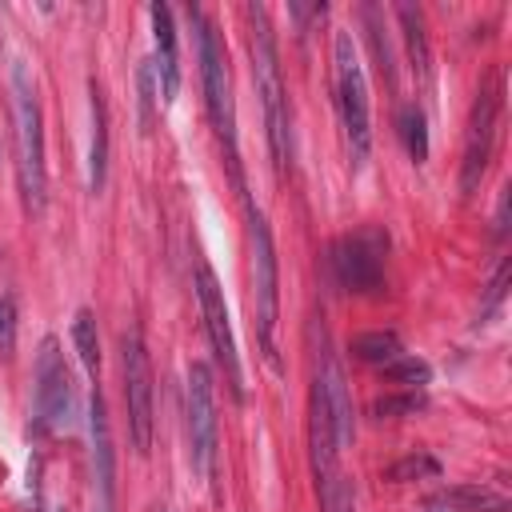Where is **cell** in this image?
Returning <instances> with one entry per match:
<instances>
[{"label":"cell","mask_w":512,"mask_h":512,"mask_svg":"<svg viewBox=\"0 0 512 512\" xmlns=\"http://www.w3.org/2000/svg\"><path fill=\"white\" fill-rule=\"evenodd\" d=\"M12 120H16V180L24 208L32 216L44 212L48 200V172H44V124H40V100L32 88L28 68L12 64Z\"/></svg>","instance_id":"cell-1"},{"label":"cell","mask_w":512,"mask_h":512,"mask_svg":"<svg viewBox=\"0 0 512 512\" xmlns=\"http://www.w3.org/2000/svg\"><path fill=\"white\" fill-rule=\"evenodd\" d=\"M248 20H252V76H256V92L264 104V128H268L272 160L284 172L288 156H292V140H288V96H284V80H280L276 36H272L268 12L260 4H248Z\"/></svg>","instance_id":"cell-2"},{"label":"cell","mask_w":512,"mask_h":512,"mask_svg":"<svg viewBox=\"0 0 512 512\" xmlns=\"http://www.w3.org/2000/svg\"><path fill=\"white\" fill-rule=\"evenodd\" d=\"M332 64H336V104H340L348 160H352V168H364L368 164V152H372V108H368L364 64H360L356 44H352L348 32H336Z\"/></svg>","instance_id":"cell-3"},{"label":"cell","mask_w":512,"mask_h":512,"mask_svg":"<svg viewBox=\"0 0 512 512\" xmlns=\"http://www.w3.org/2000/svg\"><path fill=\"white\" fill-rule=\"evenodd\" d=\"M188 16L196 24V56H200V84H204L208 120H212L216 136L224 140V148H228L232 176L240 180V168H236V112H232V84H228V52H224V44L216 36V24L200 8H188Z\"/></svg>","instance_id":"cell-4"},{"label":"cell","mask_w":512,"mask_h":512,"mask_svg":"<svg viewBox=\"0 0 512 512\" xmlns=\"http://www.w3.org/2000/svg\"><path fill=\"white\" fill-rule=\"evenodd\" d=\"M500 108H504V76H500V68H492L480 80L472 112H468L464 160H460V192L464 196H472L488 176V164H492V152H496V136H500Z\"/></svg>","instance_id":"cell-5"},{"label":"cell","mask_w":512,"mask_h":512,"mask_svg":"<svg viewBox=\"0 0 512 512\" xmlns=\"http://www.w3.org/2000/svg\"><path fill=\"white\" fill-rule=\"evenodd\" d=\"M248 244H252V304H256V328H260V348L264 360L280 372L276 360V320H280V268H276V248L268 220L248 208Z\"/></svg>","instance_id":"cell-6"},{"label":"cell","mask_w":512,"mask_h":512,"mask_svg":"<svg viewBox=\"0 0 512 512\" xmlns=\"http://www.w3.org/2000/svg\"><path fill=\"white\" fill-rule=\"evenodd\" d=\"M120 368H124V400H128V428L140 456L152 448V364L140 328L120 332Z\"/></svg>","instance_id":"cell-7"},{"label":"cell","mask_w":512,"mask_h":512,"mask_svg":"<svg viewBox=\"0 0 512 512\" xmlns=\"http://www.w3.org/2000/svg\"><path fill=\"white\" fill-rule=\"evenodd\" d=\"M184 420H188V460H192V472L200 480H208L212 464H216V392H212L208 364H192L188 368Z\"/></svg>","instance_id":"cell-8"},{"label":"cell","mask_w":512,"mask_h":512,"mask_svg":"<svg viewBox=\"0 0 512 512\" xmlns=\"http://www.w3.org/2000/svg\"><path fill=\"white\" fill-rule=\"evenodd\" d=\"M384 252L388 236L380 228H356L332 244V272L348 292H376L384 284Z\"/></svg>","instance_id":"cell-9"},{"label":"cell","mask_w":512,"mask_h":512,"mask_svg":"<svg viewBox=\"0 0 512 512\" xmlns=\"http://www.w3.org/2000/svg\"><path fill=\"white\" fill-rule=\"evenodd\" d=\"M196 300H200V316H204L212 352L228 376L232 400H244V372H240V356H236V340H232V324H228V304H224V292L208 264H196Z\"/></svg>","instance_id":"cell-10"},{"label":"cell","mask_w":512,"mask_h":512,"mask_svg":"<svg viewBox=\"0 0 512 512\" xmlns=\"http://www.w3.org/2000/svg\"><path fill=\"white\" fill-rule=\"evenodd\" d=\"M32 404H36V428H60L72 412V380H68V364H64V352H60L56 336L40 340Z\"/></svg>","instance_id":"cell-11"},{"label":"cell","mask_w":512,"mask_h":512,"mask_svg":"<svg viewBox=\"0 0 512 512\" xmlns=\"http://www.w3.org/2000/svg\"><path fill=\"white\" fill-rule=\"evenodd\" d=\"M312 384L320 388L324 404H328V416H332V436H336V448L344 452L352 444V396H348V380H344V368L340 360L324 348L320 360H316V376Z\"/></svg>","instance_id":"cell-12"},{"label":"cell","mask_w":512,"mask_h":512,"mask_svg":"<svg viewBox=\"0 0 512 512\" xmlns=\"http://www.w3.org/2000/svg\"><path fill=\"white\" fill-rule=\"evenodd\" d=\"M152 44H156V84H160V100L172 104L180 92V52H176V24H172V8L168 4H152Z\"/></svg>","instance_id":"cell-13"},{"label":"cell","mask_w":512,"mask_h":512,"mask_svg":"<svg viewBox=\"0 0 512 512\" xmlns=\"http://www.w3.org/2000/svg\"><path fill=\"white\" fill-rule=\"evenodd\" d=\"M92 448H96V480H100V500L104 512H112V436H108V408L100 388H92Z\"/></svg>","instance_id":"cell-14"},{"label":"cell","mask_w":512,"mask_h":512,"mask_svg":"<svg viewBox=\"0 0 512 512\" xmlns=\"http://www.w3.org/2000/svg\"><path fill=\"white\" fill-rule=\"evenodd\" d=\"M396 20L404 28V44H408V60L412 72L420 76V84L432 80V48H428V32H424V12L416 4H396Z\"/></svg>","instance_id":"cell-15"},{"label":"cell","mask_w":512,"mask_h":512,"mask_svg":"<svg viewBox=\"0 0 512 512\" xmlns=\"http://www.w3.org/2000/svg\"><path fill=\"white\" fill-rule=\"evenodd\" d=\"M104 168H108V104L100 84L92 80V152H88V188H104Z\"/></svg>","instance_id":"cell-16"},{"label":"cell","mask_w":512,"mask_h":512,"mask_svg":"<svg viewBox=\"0 0 512 512\" xmlns=\"http://www.w3.org/2000/svg\"><path fill=\"white\" fill-rule=\"evenodd\" d=\"M348 352H352L356 360H364V364H376V368H384V364H392L396 356H404V348H400V336H396V332H384V328L352 336Z\"/></svg>","instance_id":"cell-17"},{"label":"cell","mask_w":512,"mask_h":512,"mask_svg":"<svg viewBox=\"0 0 512 512\" xmlns=\"http://www.w3.org/2000/svg\"><path fill=\"white\" fill-rule=\"evenodd\" d=\"M440 500H444V508H460V512H508V500L492 488H480V484L448 488Z\"/></svg>","instance_id":"cell-18"},{"label":"cell","mask_w":512,"mask_h":512,"mask_svg":"<svg viewBox=\"0 0 512 512\" xmlns=\"http://www.w3.org/2000/svg\"><path fill=\"white\" fill-rule=\"evenodd\" d=\"M400 140H404L412 164H424L428 160V120H424V108L420 104H404L400 108Z\"/></svg>","instance_id":"cell-19"},{"label":"cell","mask_w":512,"mask_h":512,"mask_svg":"<svg viewBox=\"0 0 512 512\" xmlns=\"http://www.w3.org/2000/svg\"><path fill=\"white\" fill-rule=\"evenodd\" d=\"M72 344H76V356H80L84 372L96 376V368H100V336H96V316L88 308H80L76 320H72Z\"/></svg>","instance_id":"cell-20"},{"label":"cell","mask_w":512,"mask_h":512,"mask_svg":"<svg viewBox=\"0 0 512 512\" xmlns=\"http://www.w3.org/2000/svg\"><path fill=\"white\" fill-rule=\"evenodd\" d=\"M320 508L324 512H356V488L344 472L320 480Z\"/></svg>","instance_id":"cell-21"},{"label":"cell","mask_w":512,"mask_h":512,"mask_svg":"<svg viewBox=\"0 0 512 512\" xmlns=\"http://www.w3.org/2000/svg\"><path fill=\"white\" fill-rule=\"evenodd\" d=\"M384 376H388L392 384L420 388V384L432 380V368H428V360H420V356H396L392 364H384Z\"/></svg>","instance_id":"cell-22"},{"label":"cell","mask_w":512,"mask_h":512,"mask_svg":"<svg viewBox=\"0 0 512 512\" xmlns=\"http://www.w3.org/2000/svg\"><path fill=\"white\" fill-rule=\"evenodd\" d=\"M436 472H440V464H436L428 452H412V456L396 460L384 476H388L392 484H404V480H420V476H436Z\"/></svg>","instance_id":"cell-23"},{"label":"cell","mask_w":512,"mask_h":512,"mask_svg":"<svg viewBox=\"0 0 512 512\" xmlns=\"http://www.w3.org/2000/svg\"><path fill=\"white\" fill-rule=\"evenodd\" d=\"M420 408H424V400H420L416 392H404V396H380V400L372 404V416L388 420V416H412V412H420Z\"/></svg>","instance_id":"cell-24"},{"label":"cell","mask_w":512,"mask_h":512,"mask_svg":"<svg viewBox=\"0 0 512 512\" xmlns=\"http://www.w3.org/2000/svg\"><path fill=\"white\" fill-rule=\"evenodd\" d=\"M16 344V304L12 296H0V352H12Z\"/></svg>","instance_id":"cell-25"},{"label":"cell","mask_w":512,"mask_h":512,"mask_svg":"<svg viewBox=\"0 0 512 512\" xmlns=\"http://www.w3.org/2000/svg\"><path fill=\"white\" fill-rule=\"evenodd\" d=\"M508 232V188L500 192V208H496V236Z\"/></svg>","instance_id":"cell-26"},{"label":"cell","mask_w":512,"mask_h":512,"mask_svg":"<svg viewBox=\"0 0 512 512\" xmlns=\"http://www.w3.org/2000/svg\"><path fill=\"white\" fill-rule=\"evenodd\" d=\"M428 512H452V508H444V504H432V508H428Z\"/></svg>","instance_id":"cell-27"}]
</instances>
